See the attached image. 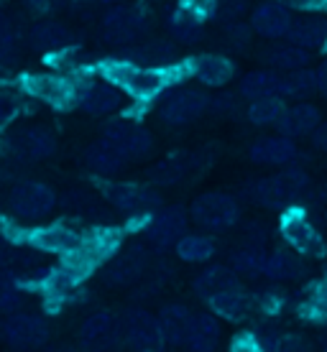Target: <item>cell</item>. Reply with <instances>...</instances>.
I'll return each instance as SVG.
<instances>
[{"instance_id":"6da1fadb","label":"cell","mask_w":327,"mask_h":352,"mask_svg":"<svg viewBox=\"0 0 327 352\" xmlns=\"http://www.w3.org/2000/svg\"><path fill=\"white\" fill-rule=\"evenodd\" d=\"M310 192V174L299 166H286L279 174L258 179L248 186V199L266 210H292Z\"/></svg>"},{"instance_id":"7a4b0ae2","label":"cell","mask_w":327,"mask_h":352,"mask_svg":"<svg viewBox=\"0 0 327 352\" xmlns=\"http://www.w3.org/2000/svg\"><path fill=\"white\" fill-rule=\"evenodd\" d=\"M103 74L107 77L110 85L123 87L136 100H151L169 85L167 69H143V67H136L125 59L105 62L103 64Z\"/></svg>"},{"instance_id":"3957f363","label":"cell","mask_w":327,"mask_h":352,"mask_svg":"<svg viewBox=\"0 0 327 352\" xmlns=\"http://www.w3.org/2000/svg\"><path fill=\"white\" fill-rule=\"evenodd\" d=\"M192 220L197 228L207 230V232H222V230L235 228L240 220V207L235 197L225 192H204L192 202Z\"/></svg>"},{"instance_id":"277c9868","label":"cell","mask_w":327,"mask_h":352,"mask_svg":"<svg viewBox=\"0 0 327 352\" xmlns=\"http://www.w3.org/2000/svg\"><path fill=\"white\" fill-rule=\"evenodd\" d=\"M282 238L284 243L297 250L299 256L304 258H325L327 256V245H325V238H322V232L317 230V225L310 220V214L304 210H286L282 214Z\"/></svg>"},{"instance_id":"5b68a950","label":"cell","mask_w":327,"mask_h":352,"mask_svg":"<svg viewBox=\"0 0 327 352\" xmlns=\"http://www.w3.org/2000/svg\"><path fill=\"white\" fill-rule=\"evenodd\" d=\"M77 342L85 352H110L123 344V327L120 314L113 311H95L82 322L77 332Z\"/></svg>"},{"instance_id":"8992f818","label":"cell","mask_w":327,"mask_h":352,"mask_svg":"<svg viewBox=\"0 0 327 352\" xmlns=\"http://www.w3.org/2000/svg\"><path fill=\"white\" fill-rule=\"evenodd\" d=\"M54 204L56 194L41 182H21L8 194V207L18 220H44Z\"/></svg>"},{"instance_id":"52a82bcc","label":"cell","mask_w":327,"mask_h":352,"mask_svg":"<svg viewBox=\"0 0 327 352\" xmlns=\"http://www.w3.org/2000/svg\"><path fill=\"white\" fill-rule=\"evenodd\" d=\"M3 340L18 352H34L41 350L49 342V324L36 314L18 311L10 314L3 324Z\"/></svg>"},{"instance_id":"ba28073f","label":"cell","mask_w":327,"mask_h":352,"mask_svg":"<svg viewBox=\"0 0 327 352\" xmlns=\"http://www.w3.org/2000/svg\"><path fill=\"white\" fill-rule=\"evenodd\" d=\"M120 327H123V344L133 350L154 352L164 344L159 317H154L146 309H128L125 314H120Z\"/></svg>"},{"instance_id":"9c48e42d","label":"cell","mask_w":327,"mask_h":352,"mask_svg":"<svg viewBox=\"0 0 327 352\" xmlns=\"http://www.w3.org/2000/svg\"><path fill=\"white\" fill-rule=\"evenodd\" d=\"M103 141L115 146L128 161L143 159V156H149L151 148H154L151 133L146 131L143 125L133 123V120H125V118L110 120V123L103 128Z\"/></svg>"},{"instance_id":"30bf717a","label":"cell","mask_w":327,"mask_h":352,"mask_svg":"<svg viewBox=\"0 0 327 352\" xmlns=\"http://www.w3.org/2000/svg\"><path fill=\"white\" fill-rule=\"evenodd\" d=\"M143 28H146V21H143L141 10L128 8V6H115L103 16L100 36L105 44L133 46V41L143 34Z\"/></svg>"},{"instance_id":"8fae6325","label":"cell","mask_w":327,"mask_h":352,"mask_svg":"<svg viewBox=\"0 0 327 352\" xmlns=\"http://www.w3.org/2000/svg\"><path fill=\"white\" fill-rule=\"evenodd\" d=\"M207 110H210V97L204 95L202 89L182 87L161 102L159 115L161 120L169 125H187L197 118H202Z\"/></svg>"},{"instance_id":"7c38bea8","label":"cell","mask_w":327,"mask_h":352,"mask_svg":"<svg viewBox=\"0 0 327 352\" xmlns=\"http://www.w3.org/2000/svg\"><path fill=\"white\" fill-rule=\"evenodd\" d=\"M105 199L123 214H149L161 207V194L143 184H107Z\"/></svg>"},{"instance_id":"4fadbf2b","label":"cell","mask_w":327,"mask_h":352,"mask_svg":"<svg viewBox=\"0 0 327 352\" xmlns=\"http://www.w3.org/2000/svg\"><path fill=\"white\" fill-rule=\"evenodd\" d=\"M149 265V253L141 245H128L103 268V281L107 286H131L143 276Z\"/></svg>"},{"instance_id":"5bb4252c","label":"cell","mask_w":327,"mask_h":352,"mask_svg":"<svg viewBox=\"0 0 327 352\" xmlns=\"http://www.w3.org/2000/svg\"><path fill=\"white\" fill-rule=\"evenodd\" d=\"M8 148L13 151L16 159L41 161L52 156L54 148H56V141H54L52 133L41 128V125H26V128H18V131L10 133Z\"/></svg>"},{"instance_id":"9a60e30c","label":"cell","mask_w":327,"mask_h":352,"mask_svg":"<svg viewBox=\"0 0 327 352\" xmlns=\"http://www.w3.org/2000/svg\"><path fill=\"white\" fill-rule=\"evenodd\" d=\"M23 87L31 97L41 100L46 105L54 107H67L74 100V85H72L67 77L62 74H41V72H34V74H26L23 77Z\"/></svg>"},{"instance_id":"2e32d148","label":"cell","mask_w":327,"mask_h":352,"mask_svg":"<svg viewBox=\"0 0 327 352\" xmlns=\"http://www.w3.org/2000/svg\"><path fill=\"white\" fill-rule=\"evenodd\" d=\"M187 235V212L182 207H164L146 228V240L154 248H177Z\"/></svg>"},{"instance_id":"e0dca14e","label":"cell","mask_w":327,"mask_h":352,"mask_svg":"<svg viewBox=\"0 0 327 352\" xmlns=\"http://www.w3.org/2000/svg\"><path fill=\"white\" fill-rule=\"evenodd\" d=\"M120 59L143 67V69H161V67H171L177 59V46L167 41V38H154L146 44L125 46L120 52Z\"/></svg>"},{"instance_id":"ac0fdd59","label":"cell","mask_w":327,"mask_h":352,"mask_svg":"<svg viewBox=\"0 0 327 352\" xmlns=\"http://www.w3.org/2000/svg\"><path fill=\"white\" fill-rule=\"evenodd\" d=\"M264 276L274 283L299 281V278L307 276L304 256H299V253L292 250L289 245L274 248V250H268V256H266Z\"/></svg>"},{"instance_id":"d6986e66","label":"cell","mask_w":327,"mask_h":352,"mask_svg":"<svg viewBox=\"0 0 327 352\" xmlns=\"http://www.w3.org/2000/svg\"><path fill=\"white\" fill-rule=\"evenodd\" d=\"M294 18L282 3H261L251 13V28L264 38H284L292 31Z\"/></svg>"},{"instance_id":"ffe728a7","label":"cell","mask_w":327,"mask_h":352,"mask_svg":"<svg viewBox=\"0 0 327 352\" xmlns=\"http://www.w3.org/2000/svg\"><path fill=\"white\" fill-rule=\"evenodd\" d=\"M319 125H322V115H319V107L312 105V102H294V105H286L282 120H279V135H286V138H302V135H315Z\"/></svg>"},{"instance_id":"44dd1931","label":"cell","mask_w":327,"mask_h":352,"mask_svg":"<svg viewBox=\"0 0 327 352\" xmlns=\"http://www.w3.org/2000/svg\"><path fill=\"white\" fill-rule=\"evenodd\" d=\"M82 235L77 230L67 228V225H49V228H39L31 232V248L39 253H74L82 245Z\"/></svg>"},{"instance_id":"7402d4cb","label":"cell","mask_w":327,"mask_h":352,"mask_svg":"<svg viewBox=\"0 0 327 352\" xmlns=\"http://www.w3.org/2000/svg\"><path fill=\"white\" fill-rule=\"evenodd\" d=\"M248 159L261 166H286L297 159V146L292 138L286 135H268V138H258L251 148H248Z\"/></svg>"},{"instance_id":"603a6c76","label":"cell","mask_w":327,"mask_h":352,"mask_svg":"<svg viewBox=\"0 0 327 352\" xmlns=\"http://www.w3.org/2000/svg\"><path fill=\"white\" fill-rule=\"evenodd\" d=\"M28 44L41 54H62L74 44V34L59 21H39L28 31Z\"/></svg>"},{"instance_id":"cb8c5ba5","label":"cell","mask_w":327,"mask_h":352,"mask_svg":"<svg viewBox=\"0 0 327 352\" xmlns=\"http://www.w3.org/2000/svg\"><path fill=\"white\" fill-rule=\"evenodd\" d=\"M189 74L197 82H202L204 87H222L233 80L235 67L222 54H200L189 62Z\"/></svg>"},{"instance_id":"d4e9b609","label":"cell","mask_w":327,"mask_h":352,"mask_svg":"<svg viewBox=\"0 0 327 352\" xmlns=\"http://www.w3.org/2000/svg\"><path fill=\"white\" fill-rule=\"evenodd\" d=\"M192 322H195V311L182 307V304H169V307L161 309L159 324H161L164 344H171V347H187Z\"/></svg>"},{"instance_id":"484cf974","label":"cell","mask_w":327,"mask_h":352,"mask_svg":"<svg viewBox=\"0 0 327 352\" xmlns=\"http://www.w3.org/2000/svg\"><path fill=\"white\" fill-rule=\"evenodd\" d=\"M195 294L197 296H202L204 301L215 299V296H220L225 291H233V289H240V276L230 265H210V268H204L195 276Z\"/></svg>"},{"instance_id":"4316f807","label":"cell","mask_w":327,"mask_h":352,"mask_svg":"<svg viewBox=\"0 0 327 352\" xmlns=\"http://www.w3.org/2000/svg\"><path fill=\"white\" fill-rule=\"evenodd\" d=\"M240 95L251 102L266 100V97H284V77L274 69L248 72L240 80Z\"/></svg>"},{"instance_id":"83f0119b","label":"cell","mask_w":327,"mask_h":352,"mask_svg":"<svg viewBox=\"0 0 327 352\" xmlns=\"http://www.w3.org/2000/svg\"><path fill=\"white\" fill-rule=\"evenodd\" d=\"M120 89L110 82H92L80 95V105L89 115H110L120 107Z\"/></svg>"},{"instance_id":"f1b7e54d","label":"cell","mask_w":327,"mask_h":352,"mask_svg":"<svg viewBox=\"0 0 327 352\" xmlns=\"http://www.w3.org/2000/svg\"><path fill=\"white\" fill-rule=\"evenodd\" d=\"M289 44L299 46L304 52L310 49H322L327 44V21L319 16L310 18H299L292 23V31H289Z\"/></svg>"},{"instance_id":"f546056e","label":"cell","mask_w":327,"mask_h":352,"mask_svg":"<svg viewBox=\"0 0 327 352\" xmlns=\"http://www.w3.org/2000/svg\"><path fill=\"white\" fill-rule=\"evenodd\" d=\"M85 164H87V168L95 171V174L113 176V174H118L120 168H125L128 159L107 141H98V143H92V146H87V151H85Z\"/></svg>"},{"instance_id":"4dcf8cb0","label":"cell","mask_w":327,"mask_h":352,"mask_svg":"<svg viewBox=\"0 0 327 352\" xmlns=\"http://www.w3.org/2000/svg\"><path fill=\"white\" fill-rule=\"evenodd\" d=\"M220 342V324L213 314L195 311V322L189 329V340H187V350L192 352H213Z\"/></svg>"},{"instance_id":"1f68e13d","label":"cell","mask_w":327,"mask_h":352,"mask_svg":"<svg viewBox=\"0 0 327 352\" xmlns=\"http://www.w3.org/2000/svg\"><path fill=\"white\" fill-rule=\"evenodd\" d=\"M207 304H210L215 317H222V319H228V322H243V319L251 314V309H253V299H251L243 289L225 291L220 296L210 299Z\"/></svg>"},{"instance_id":"d6a6232c","label":"cell","mask_w":327,"mask_h":352,"mask_svg":"<svg viewBox=\"0 0 327 352\" xmlns=\"http://www.w3.org/2000/svg\"><path fill=\"white\" fill-rule=\"evenodd\" d=\"M264 62L271 64L274 69H282V72H297V69H304L307 64H310V52H304L299 46L294 44H274L268 46L264 54Z\"/></svg>"},{"instance_id":"836d02e7","label":"cell","mask_w":327,"mask_h":352,"mask_svg":"<svg viewBox=\"0 0 327 352\" xmlns=\"http://www.w3.org/2000/svg\"><path fill=\"white\" fill-rule=\"evenodd\" d=\"M266 256H268V253L264 250V245L246 243V245L238 248V250L230 256V268L238 273V276L256 278V276H264Z\"/></svg>"},{"instance_id":"e575fe53","label":"cell","mask_w":327,"mask_h":352,"mask_svg":"<svg viewBox=\"0 0 327 352\" xmlns=\"http://www.w3.org/2000/svg\"><path fill=\"white\" fill-rule=\"evenodd\" d=\"M192 166V159L187 153H177V156H169V159L159 161L156 166L149 168V182L151 184H159V186H169V184H177L179 179L189 171Z\"/></svg>"},{"instance_id":"d590c367","label":"cell","mask_w":327,"mask_h":352,"mask_svg":"<svg viewBox=\"0 0 327 352\" xmlns=\"http://www.w3.org/2000/svg\"><path fill=\"white\" fill-rule=\"evenodd\" d=\"M177 256L184 261V263H204L215 256V240L210 235H184V238L177 243Z\"/></svg>"},{"instance_id":"8d00e7d4","label":"cell","mask_w":327,"mask_h":352,"mask_svg":"<svg viewBox=\"0 0 327 352\" xmlns=\"http://www.w3.org/2000/svg\"><path fill=\"white\" fill-rule=\"evenodd\" d=\"M169 31H171L174 38H179V41L195 44V41H200V36H202V18L182 6V8L174 10L171 18H169Z\"/></svg>"},{"instance_id":"74e56055","label":"cell","mask_w":327,"mask_h":352,"mask_svg":"<svg viewBox=\"0 0 327 352\" xmlns=\"http://www.w3.org/2000/svg\"><path fill=\"white\" fill-rule=\"evenodd\" d=\"M319 92L317 89V72L315 69H297L284 74V97H294L299 102H307V97Z\"/></svg>"},{"instance_id":"f35d334b","label":"cell","mask_w":327,"mask_h":352,"mask_svg":"<svg viewBox=\"0 0 327 352\" xmlns=\"http://www.w3.org/2000/svg\"><path fill=\"white\" fill-rule=\"evenodd\" d=\"M284 110H286L284 97H266V100H256V102H251L248 110H246V115L253 125H279Z\"/></svg>"},{"instance_id":"ab89813d","label":"cell","mask_w":327,"mask_h":352,"mask_svg":"<svg viewBox=\"0 0 327 352\" xmlns=\"http://www.w3.org/2000/svg\"><path fill=\"white\" fill-rule=\"evenodd\" d=\"M18 107H21V102H18L16 92L10 87H6V85H0V131L16 118Z\"/></svg>"},{"instance_id":"60d3db41","label":"cell","mask_w":327,"mask_h":352,"mask_svg":"<svg viewBox=\"0 0 327 352\" xmlns=\"http://www.w3.org/2000/svg\"><path fill=\"white\" fill-rule=\"evenodd\" d=\"M13 54H16V31L8 18L0 13V64L10 62Z\"/></svg>"},{"instance_id":"b9f144b4","label":"cell","mask_w":327,"mask_h":352,"mask_svg":"<svg viewBox=\"0 0 327 352\" xmlns=\"http://www.w3.org/2000/svg\"><path fill=\"white\" fill-rule=\"evenodd\" d=\"M248 10V0H218L215 3V16L225 23H238V18Z\"/></svg>"},{"instance_id":"7bdbcfd3","label":"cell","mask_w":327,"mask_h":352,"mask_svg":"<svg viewBox=\"0 0 327 352\" xmlns=\"http://www.w3.org/2000/svg\"><path fill=\"white\" fill-rule=\"evenodd\" d=\"M271 352H315L312 342L302 335H282Z\"/></svg>"},{"instance_id":"ee69618b","label":"cell","mask_w":327,"mask_h":352,"mask_svg":"<svg viewBox=\"0 0 327 352\" xmlns=\"http://www.w3.org/2000/svg\"><path fill=\"white\" fill-rule=\"evenodd\" d=\"M251 31L253 28L243 26V23H230L228 31H225V38H228V44L233 49H246L251 44Z\"/></svg>"},{"instance_id":"f6af8a7d","label":"cell","mask_w":327,"mask_h":352,"mask_svg":"<svg viewBox=\"0 0 327 352\" xmlns=\"http://www.w3.org/2000/svg\"><path fill=\"white\" fill-rule=\"evenodd\" d=\"M16 304H18L16 286L8 281L6 273H0V309H3V311H10V309H16Z\"/></svg>"},{"instance_id":"bcb514c9","label":"cell","mask_w":327,"mask_h":352,"mask_svg":"<svg viewBox=\"0 0 327 352\" xmlns=\"http://www.w3.org/2000/svg\"><path fill=\"white\" fill-rule=\"evenodd\" d=\"M230 352H266V347L258 342L256 335H238L230 344Z\"/></svg>"},{"instance_id":"7dc6e473","label":"cell","mask_w":327,"mask_h":352,"mask_svg":"<svg viewBox=\"0 0 327 352\" xmlns=\"http://www.w3.org/2000/svg\"><path fill=\"white\" fill-rule=\"evenodd\" d=\"M210 110L218 115H233L238 110V100L233 95H220L215 97V100H210Z\"/></svg>"},{"instance_id":"c3c4849f","label":"cell","mask_w":327,"mask_h":352,"mask_svg":"<svg viewBox=\"0 0 327 352\" xmlns=\"http://www.w3.org/2000/svg\"><path fill=\"white\" fill-rule=\"evenodd\" d=\"M215 3L218 0H184V8L197 13L200 18H204L207 13H215Z\"/></svg>"},{"instance_id":"681fc988","label":"cell","mask_w":327,"mask_h":352,"mask_svg":"<svg viewBox=\"0 0 327 352\" xmlns=\"http://www.w3.org/2000/svg\"><path fill=\"white\" fill-rule=\"evenodd\" d=\"M23 3L34 13H46V10H54L56 6H62V0H23Z\"/></svg>"},{"instance_id":"f907efd6","label":"cell","mask_w":327,"mask_h":352,"mask_svg":"<svg viewBox=\"0 0 327 352\" xmlns=\"http://www.w3.org/2000/svg\"><path fill=\"white\" fill-rule=\"evenodd\" d=\"M312 143H315V148L325 151V153H327V123H322L317 131H315V135H312Z\"/></svg>"},{"instance_id":"816d5d0a","label":"cell","mask_w":327,"mask_h":352,"mask_svg":"<svg viewBox=\"0 0 327 352\" xmlns=\"http://www.w3.org/2000/svg\"><path fill=\"white\" fill-rule=\"evenodd\" d=\"M317 89L327 97V59L317 67Z\"/></svg>"},{"instance_id":"f5cc1de1","label":"cell","mask_w":327,"mask_h":352,"mask_svg":"<svg viewBox=\"0 0 327 352\" xmlns=\"http://www.w3.org/2000/svg\"><path fill=\"white\" fill-rule=\"evenodd\" d=\"M10 253H13V250H10V248L6 245V243H3V240H0V265H3V268H6V263H8Z\"/></svg>"},{"instance_id":"db71d44e","label":"cell","mask_w":327,"mask_h":352,"mask_svg":"<svg viewBox=\"0 0 327 352\" xmlns=\"http://www.w3.org/2000/svg\"><path fill=\"white\" fill-rule=\"evenodd\" d=\"M98 3H113V0H98Z\"/></svg>"},{"instance_id":"11a10c76","label":"cell","mask_w":327,"mask_h":352,"mask_svg":"<svg viewBox=\"0 0 327 352\" xmlns=\"http://www.w3.org/2000/svg\"><path fill=\"white\" fill-rule=\"evenodd\" d=\"M325 352H327V344H325Z\"/></svg>"}]
</instances>
